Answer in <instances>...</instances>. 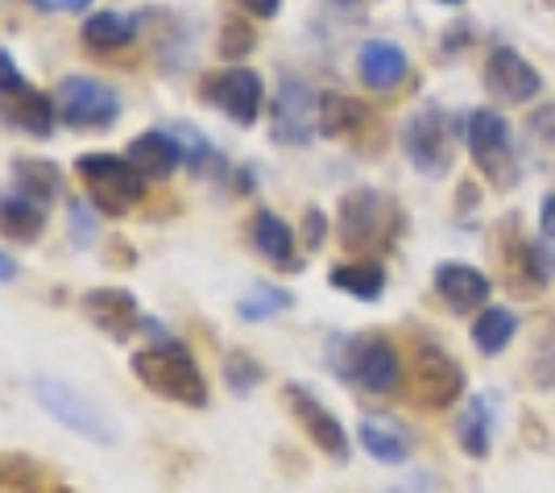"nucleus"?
Returning a JSON list of instances; mask_svg holds the SVG:
<instances>
[{"label":"nucleus","mask_w":555,"mask_h":493,"mask_svg":"<svg viewBox=\"0 0 555 493\" xmlns=\"http://www.w3.org/2000/svg\"><path fill=\"white\" fill-rule=\"evenodd\" d=\"M133 374L145 390H154L158 399L179 402V406H208V381L204 369L195 365V356L183 345H150V349L133 352Z\"/></svg>","instance_id":"nucleus-1"},{"label":"nucleus","mask_w":555,"mask_h":493,"mask_svg":"<svg viewBox=\"0 0 555 493\" xmlns=\"http://www.w3.org/2000/svg\"><path fill=\"white\" fill-rule=\"evenodd\" d=\"M79 179L92 195V204L104 216H125L141 204L145 195V179L129 158H113V154H88L79 158Z\"/></svg>","instance_id":"nucleus-2"},{"label":"nucleus","mask_w":555,"mask_h":493,"mask_svg":"<svg viewBox=\"0 0 555 493\" xmlns=\"http://www.w3.org/2000/svg\"><path fill=\"white\" fill-rule=\"evenodd\" d=\"M452 141H456V129H452V117L443 113L440 104H423L415 117L402 125V150L415 170L440 179L452 166Z\"/></svg>","instance_id":"nucleus-3"},{"label":"nucleus","mask_w":555,"mask_h":493,"mask_svg":"<svg viewBox=\"0 0 555 493\" xmlns=\"http://www.w3.org/2000/svg\"><path fill=\"white\" fill-rule=\"evenodd\" d=\"M59 117L67 120L70 129L79 133H104L113 129L116 117H120V95L100 83V79H88V75H70L59 88Z\"/></svg>","instance_id":"nucleus-4"},{"label":"nucleus","mask_w":555,"mask_h":493,"mask_svg":"<svg viewBox=\"0 0 555 493\" xmlns=\"http://www.w3.org/2000/svg\"><path fill=\"white\" fill-rule=\"evenodd\" d=\"M464 369L456 356H448L440 345H418L415 361H411V394L418 406L427 411H448L461 399Z\"/></svg>","instance_id":"nucleus-5"},{"label":"nucleus","mask_w":555,"mask_h":493,"mask_svg":"<svg viewBox=\"0 0 555 493\" xmlns=\"http://www.w3.org/2000/svg\"><path fill=\"white\" fill-rule=\"evenodd\" d=\"M345 377H352L365 394H393L402 386V356L386 336H357L348 340Z\"/></svg>","instance_id":"nucleus-6"},{"label":"nucleus","mask_w":555,"mask_h":493,"mask_svg":"<svg viewBox=\"0 0 555 493\" xmlns=\"http://www.w3.org/2000/svg\"><path fill=\"white\" fill-rule=\"evenodd\" d=\"M464 138H468V150L477 166L486 170L498 187H509L514 183V141H509V125L493 108H477L464 120Z\"/></svg>","instance_id":"nucleus-7"},{"label":"nucleus","mask_w":555,"mask_h":493,"mask_svg":"<svg viewBox=\"0 0 555 493\" xmlns=\"http://www.w3.org/2000/svg\"><path fill=\"white\" fill-rule=\"evenodd\" d=\"M34 399L47 406V415H54V419L63 423V427H70V431H79L83 440L113 444V431H108L104 415H100L79 390H70L67 381H59V377H34Z\"/></svg>","instance_id":"nucleus-8"},{"label":"nucleus","mask_w":555,"mask_h":493,"mask_svg":"<svg viewBox=\"0 0 555 493\" xmlns=\"http://www.w3.org/2000/svg\"><path fill=\"white\" fill-rule=\"evenodd\" d=\"M390 199L373 187H357L340 199V241L345 249H373L386 241Z\"/></svg>","instance_id":"nucleus-9"},{"label":"nucleus","mask_w":555,"mask_h":493,"mask_svg":"<svg viewBox=\"0 0 555 493\" xmlns=\"http://www.w3.org/2000/svg\"><path fill=\"white\" fill-rule=\"evenodd\" d=\"M204 100L216 104L236 125H254L257 113H261V100H266V88H261V75L257 70L229 67L204 79Z\"/></svg>","instance_id":"nucleus-10"},{"label":"nucleus","mask_w":555,"mask_h":493,"mask_svg":"<svg viewBox=\"0 0 555 493\" xmlns=\"http://www.w3.org/2000/svg\"><path fill=\"white\" fill-rule=\"evenodd\" d=\"M320 104L324 95H315L302 79H286L274 100V141L307 145L320 133Z\"/></svg>","instance_id":"nucleus-11"},{"label":"nucleus","mask_w":555,"mask_h":493,"mask_svg":"<svg viewBox=\"0 0 555 493\" xmlns=\"http://www.w3.org/2000/svg\"><path fill=\"white\" fill-rule=\"evenodd\" d=\"M486 83L493 95H502L509 104H531L543 92V75L509 47H498L486 63Z\"/></svg>","instance_id":"nucleus-12"},{"label":"nucleus","mask_w":555,"mask_h":493,"mask_svg":"<svg viewBox=\"0 0 555 493\" xmlns=\"http://www.w3.org/2000/svg\"><path fill=\"white\" fill-rule=\"evenodd\" d=\"M286 399H291V411H295V419L302 423V431L311 436V444L324 447L332 460H345L348 431L340 427V419L327 411L324 402L315 399L311 390H302V386H286Z\"/></svg>","instance_id":"nucleus-13"},{"label":"nucleus","mask_w":555,"mask_h":493,"mask_svg":"<svg viewBox=\"0 0 555 493\" xmlns=\"http://www.w3.org/2000/svg\"><path fill=\"white\" fill-rule=\"evenodd\" d=\"M83 315L113 340H129L141 328V307L125 286H100L83 295Z\"/></svg>","instance_id":"nucleus-14"},{"label":"nucleus","mask_w":555,"mask_h":493,"mask_svg":"<svg viewBox=\"0 0 555 493\" xmlns=\"http://www.w3.org/2000/svg\"><path fill=\"white\" fill-rule=\"evenodd\" d=\"M436 290L443 295V303L461 315H473L489 303V278L477 265H464V261H443L436 270Z\"/></svg>","instance_id":"nucleus-15"},{"label":"nucleus","mask_w":555,"mask_h":493,"mask_svg":"<svg viewBox=\"0 0 555 493\" xmlns=\"http://www.w3.org/2000/svg\"><path fill=\"white\" fill-rule=\"evenodd\" d=\"M0 493H75L59 472L25 456V452H0Z\"/></svg>","instance_id":"nucleus-16"},{"label":"nucleus","mask_w":555,"mask_h":493,"mask_svg":"<svg viewBox=\"0 0 555 493\" xmlns=\"http://www.w3.org/2000/svg\"><path fill=\"white\" fill-rule=\"evenodd\" d=\"M357 70H361V79L370 83L373 92H393L406 79L411 59H406V50L393 47V42H365L361 54H357Z\"/></svg>","instance_id":"nucleus-17"},{"label":"nucleus","mask_w":555,"mask_h":493,"mask_svg":"<svg viewBox=\"0 0 555 493\" xmlns=\"http://www.w3.org/2000/svg\"><path fill=\"white\" fill-rule=\"evenodd\" d=\"M129 163L141 170V179H170L175 174V166L183 163V150H179V141L163 133V129H150V133H141V138L129 141V154H125Z\"/></svg>","instance_id":"nucleus-18"},{"label":"nucleus","mask_w":555,"mask_h":493,"mask_svg":"<svg viewBox=\"0 0 555 493\" xmlns=\"http://www.w3.org/2000/svg\"><path fill=\"white\" fill-rule=\"evenodd\" d=\"M361 447L370 452L373 460H382V465H402V460H411V431L402 427L398 419H386V415H370V419L361 423Z\"/></svg>","instance_id":"nucleus-19"},{"label":"nucleus","mask_w":555,"mask_h":493,"mask_svg":"<svg viewBox=\"0 0 555 493\" xmlns=\"http://www.w3.org/2000/svg\"><path fill=\"white\" fill-rule=\"evenodd\" d=\"M0 117L25 129V133H34V138H47L54 129V108H50L47 95L34 92V88H17V92L0 95Z\"/></svg>","instance_id":"nucleus-20"},{"label":"nucleus","mask_w":555,"mask_h":493,"mask_svg":"<svg viewBox=\"0 0 555 493\" xmlns=\"http://www.w3.org/2000/svg\"><path fill=\"white\" fill-rule=\"evenodd\" d=\"M254 245L266 261H274L282 270H299V258H295V233L291 224L274 216V211H257L254 220Z\"/></svg>","instance_id":"nucleus-21"},{"label":"nucleus","mask_w":555,"mask_h":493,"mask_svg":"<svg viewBox=\"0 0 555 493\" xmlns=\"http://www.w3.org/2000/svg\"><path fill=\"white\" fill-rule=\"evenodd\" d=\"M42 229H47V211H42V204L25 199L22 191L0 199V233L9 236V241L29 245V241H38V236H42Z\"/></svg>","instance_id":"nucleus-22"},{"label":"nucleus","mask_w":555,"mask_h":493,"mask_svg":"<svg viewBox=\"0 0 555 493\" xmlns=\"http://www.w3.org/2000/svg\"><path fill=\"white\" fill-rule=\"evenodd\" d=\"M456 440L468 456H486L489 444H493V402L486 394H477V399L464 402L461 419H456Z\"/></svg>","instance_id":"nucleus-23"},{"label":"nucleus","mask_w":555,"mask_h":493,"mask_svg":"<svg viewBox=\"0 0 555 493\" xmlns=\"http://www.w3.org/2000/svg\"><path fill=\"white\" fill-rule=\"evenodd\" d=\"M332 286L336 290H345L352 299H382V290H386V270L377 265V261H348V265H336L332 270Z\"/></svg>","instance_id":"nucleus-24"},{"label":"nucleus","mask_w":555,"mask_h":493,"mask_svg":"<svg viewBox=\"0 0 555 493\" xmlns=\"http://www.w3.org/2000/svg\"><path fill=\"white\" fill-rule=\"evenodd\" d=\"M13 179H17V191H22L25 199H34V204H42V208H47L50 199L59 195V187H63L59 166L42 163V158H22V163L13 166Z\"/></svg>","instance_id":"nucleus-25"},{"label":"nucleus","mask_w":555,"mask_h":493,"mask_svg":"<svg viewBox=\"0 0 555 493\" xmlns=\"http://www.w3.org/2000/svg\"><path fill=\"white\" fill-rule=\"evenodd\" d=\"M138 38V22L125 13H92L83 22V42L92 50H125Z\"/></svg>","instance_id":"nucleus-26"},{"label":"nucleus","mask_w":555,"mask_h":493,"mask_svg":"<svg viewBox=\"0 0 555 493\" xmlns=\"http://www.w3.org/2000/svg\"><path fill=\"white\" fill-rule=\"evenodd\" d=\"M514 332H518V315L514 311H506V307H481L477 324H473V345L489 352V356H498L514 340Z\"/></svg>","instance_id":"nucleus-27"},{"label":"nucleus","mask_w":555,"mask_h":493,"mask_svg":"<svg viewBox=\"0 0 555 493\" xmlns=\"http://www.w3.org/2000/svg\"><path fill=\"white\" fill-rule=\"evenodd\" d=\"M365 120V108L357 100H345V95H324L320 104V133H348Z\"/></svg>","instance_id":"nucleus-28"},{"label":"nucleus","mask_w":555,"mask_h":493,"mask_svg":"<svg viewBox=\"0 0 555 493\" xmlns=\"http://www.w3.org/2000/svg\"><path fill=\"white\" fill-rule=\"evenodd\" d=\"M295 299L286 295V290H278V286H254L245 299H241V315L245 320H270V315H278L282 307H291Z\"/></svg>","instance_id":"nucleus-29"},{"label":"nucleus","mask_w":555,"mask_h":493,"mask_svg":"<svg viewBox=\"0 0 555 493\" xmlns=\"http://www.w3.org/2000/svg\"><path fill=\"white\" fill-rule=\"evenodd\" d=\"M224 381H229L232 394H249L261 381V365H257L254 356H245V352H232L229 361H224Z\"/></svg>","instance_id":"nucleus-30"},{"label":"nucleus","mask_w":555,"mask_h":493,"mask_svg":"<svg viewBox=\"0 0 555 493\" xmlns=\"http://www.w3.org/2000/svg\"><path fill=\"white\" fill-rule=\"evenodd\" d=\"M249 47H254V34L245 29L241 17H232V22L224 25V38H220V54H224V59H241V54H249Z\"/></svg>","instance_id":"nucleus-31"},{"label":"nucleus","mask_w":555,"mask_h":493,"mask_svg":"<svg viewBox=\"0 0 555 493\" xmlns=\"http://www.w3.org/2000/svg\"><path fill=\"white\" fill-rule=\"evenodd\" d=\"M17 88H25V79H22V70H17V63L0 50V95L4 92H17Z\"/></svg>","instance_id":"nucleus-32"},{"label":"nucleus","mask_w":555,"mask_h":493,"mask_svg":"<svg viewBox=\"0 0 555 493\" xmlns=\"http://www.w3.org/2000/svg\"><path fill=\"white\" fill-rule=\"evenodd\" d=\"M324 211H307V220H302V236H307V249H320V241H324Z\"/></svg>","instance_id":"nucleus-33"},{"label":"nucleus","mask_w":555,"mask_h":493,"mask_svg":"<svg viewBox=\"0 0 555 493\" xmlns=\"http://www.w3.org/2000/svg\"><path fill=\"white\" fill-rule=\"evenodd\" d=\"M70 229H75V236L83 233V241L92 236V216H88V208H79V204H70Z\"/></svg>","instance_id":"nucleus-34"},{"label":"nucleus","mask_w":555,"mask_h":493,"mask_svg":"<svg viewBox=\"0 0 555 493\" xmlns=\"http://www.w3.org/2000/svg\"><path fill=\"white\" fill-rule=\"evenodd\" d=\"M241 4H245L254 17H261V22H266V17H274L278 9H282V0H241Z\"/></svg>","instance_id":"nucleus-35"},{"label":"nucleus","mask_w":555,"mask_h":493,"mask_svg":"<svg viewBox=\"0 0 555 493\" xmlns=\"http://www.w3.org/2000/svg\"><path fill=\"white\" fill-rule=\"evenodd\" d=\"M543 233L555 241V191L547 195V199H543Z\"/></svg>","instance_id":"nucleus-36"},{"label":"nucleus","mask_w":555,"mask_h":493,"mask_svg":"<svg viewBox=\"0 0 555 493\" xmlns=\"http://www.w3.org/2000/svg\"><path fill=\"white\" fill-rule=\"evenodd\" d=\"M17 278V261L9 258V254H0V282Z\"/></svg>","instance_id":"nucleus-37"},{"label":"nucleus","mask_w":555,"mask_h":493,"mask_svg":"<svg viewBox=\"0 0 555 493\" xmlns=\"http://www.w3.org/2000/svg\"><path fill=\"white\" fill-rule=\"evenodd\" d=\"M54 4H59V9H67V13H79V9H88L92 0H54Z\"/></svg>","instance_id":"nucleus-38"},{"label":"nucleus","mask_w":555,"mask_h":493,"mask_svg":"<svg viewBox=\"0 0 555 493\" xmlns=\"http://www.w3.org/2000/svg\"><path fill=\"white\" fill-rule=\"evenodd\" d=\"M29 4H34V9H50V4H54V0H29Z\"/></svg>","instance_id":"nucleus-39"},{"label":"nucleus","mask_w":555,"mask_h":493,"mask_svg":"<svg viewBox=\"0 0 555 493\" xmlns=\"http://www.w3.org/2000/svg\"><path fill=\"white\" fill-rule=\"evenodd\" d=\"M332 4H340V9H352V4H361V0H332Z\"/></svg>","instance_id":"nucleus-40"},{"label":"nucleus","mask_w":555,"mask_h":493,"mask_svg":"<svg viewBox=\"0 0 555 493\" xmlns=\"http://www.w3.org/2000/svg\"><path fill=\"white\" fill-rule=\"evenodd\" d=\"M440 4H464V0H440Z\"/></svg>","instance_id":"nucleus-41"}]
</instances>
